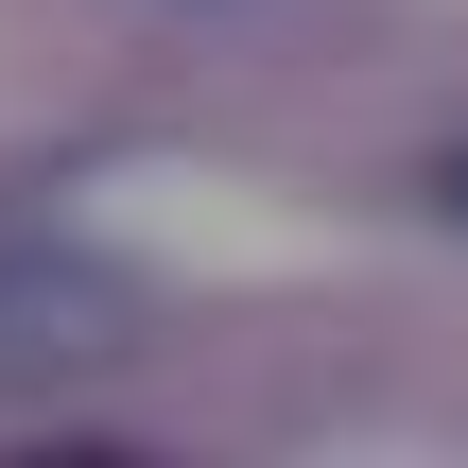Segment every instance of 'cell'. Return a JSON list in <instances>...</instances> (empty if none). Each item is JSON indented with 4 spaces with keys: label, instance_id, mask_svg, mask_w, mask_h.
I'll return each instance as SVG.
<instances>
[{
    "label": "cell",
    "instance_id": "obj_1",
    "mask_svg": "<svg viewBox=\"0 0 468 468\" xmlns=\"http://www.w3.org/2000/svg\"><path fill=\"white\" fill-rule=\"evenodd\" d=\"M156 347V295L87 243H0V399H69Z\"/></svg>",
    "mask_w": 468,
    "mask_h": 468
},
{
    "label": "cell",
    "instance_id": "obj_2",
    "mask_svg": "<svg viewBox=\"0 0 468 468\" xmlns=\"http://www.w3.org/2000/svg\"><path fill=\"white\" fill-rule=\"evenodd\" d=\"M434 208H452V226H468V139H452V156H434Z\"/></svg>",
    "mask_w": 468,
    "mask_h": 468
}]
</instances>
